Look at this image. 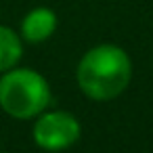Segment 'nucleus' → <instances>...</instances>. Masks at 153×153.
Masks as SVG:
<instances>
[{"label": "nucleus", "instance_id": "1", "mask_svg": "<svg viewBox=\"0 0 153 153\" xmlns=\"http://www.w3.org/2000/svg\"><path fill=\"white\" fill-rule=\"evenodd\" d=\"M132 78V61L122 46L99 44L86 51L76 67L80 90L92 101H111L120 97Z\"/></svg>", "mask_w": 153, "mask_h": 153}, {"label": "nucleus", "instance_id": "2", "mask_svg": "<svg viewBox=\"0 0 153 153\" xmlns=\"http://www.w3.org/2000/svg\"><path fill=\"white\" fill-rule=\"evenodd\" d=\"M53 90L48 80L32 67L0 74V109L15 120H34L48 109Z\"/></svg>", "mask_w": 153, "mask_h": 153}, {"label": "nucleus", "instance_id": "3", "mask_svg": "<svg viewBox=\"0 0 153 153\" xmlns=\"http://www.w3.org/2000/svg\"><path fill=\"white\" fill-rule=\"evenodd\" d=\"M32 126V138L36 147L44 151H65L71 145H76L82 136V126L78 117L63 109L42 111L38 117H34Z\"/></svg>", "mask_w": 153, "mask_h": 153}, {"label": "nucleus", "instance_id": "4", "mask_svg": "<svg viewBox=\"0 0 153 153\" xmlns=\"http://www.w3.org/2000/svg\"><path fill=\"white\" fill-rule=\"evenodd\" d=\"M57 25H59V19L53 9L36 7L30 13H25V17L21 19L19 36L27 44H42L57 32Z\"/></svg>", "mask_w": 153, "mask_h": 153}, {"label": "nucleus", "instance_id": "5", "mask_svg": "<svg viewBox=\"0 0 153 153\" xmlns=\"http://www.w3.org/2000/svg\"><path fill=\"white\" fill-rule=\"evenodd\" d=\"M23 57V38L9 25H0V74L19 65Z\"/></svg>", "mask_w": 153, "mask_h": 153}]
</instances>
